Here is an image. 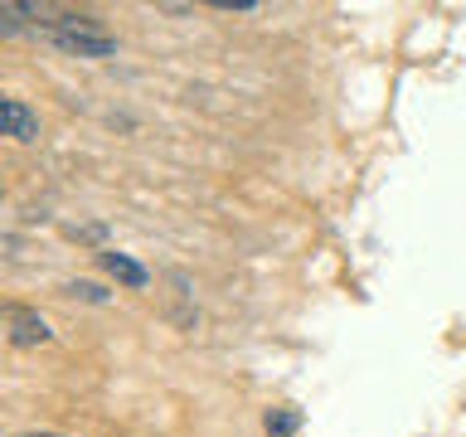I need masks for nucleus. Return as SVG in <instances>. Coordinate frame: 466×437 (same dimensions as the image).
Listing matches in <instances>:
<instances>
[{"instance_id": "nucleus-1", "label": "nucleus", "mask_w": 466, "mask_h": 437, "mask_svg": "<svg viewBox=\"0 0 466 437\" xmlns=\"http://www.w3.org/2000/svg\"><path fill=\"white\" fill-rule=\"evenodd\" d=\"M5 326H10V345L15 350H35V345H49L54 340L49 320H44L39 311H29V306H20V301L5 306Z\"/></svg>"}, {"instance_id": "nucleus-2", "label": "nucleus", "mask_w": 466, "mask_h": 437, "mask_svg": "<svg viewBox=\"0 0 466 437\" xmlns=\"http://www.w3.org/2000/svg\"><path fill=\"white\" fill-rule=\"evenodd\" d=\"M54 44L64 54H78V58H107V54H116V39L107 35V29H58Z\"/></svg>"}, {"instance_id": "nucleus-3", "label": "nucleus", "mask_w": 466, "mask_h": 437, "mask_svg": "<svg viewBox=\"0 0 466 437\" xmlns=\"http://www.w3.org/2000/svg\"><path fill=\"white\" fill-rule=\"evenodd\" d=\"M0 122H5V137H15V141H39V117L29 112L20 97L0 102Z\"/></svg>"}, {"instance_id": "nucleus-4", "label": "nucleus", "mask_w": 466, "mask_h": 437, "mask_svg": "<svg viewBox=\"0 0 466 437\" xmlns=\"http://www.w3.org/2000/svg\"><path fill=\"white\" fill-rule=\"evenodd\" d=\"M97 258H102V268H107V272H112V277H116V282H122V287H131V291H141L146 282H151L141 262H137V258H127V253H116V248H102Z\"/></svg>"}, {"instance_id": "nucleus-5", "label": "nucleus", "mask_w": 466, "mask_h": 437, "mask_svg": "<svg viewBox=\"0 0 466 437\" xmlns=\"http://www.w3.org/2000/svg\"><path fill=\"white\" fill-rule=\"evenodd\" d=\"M297 408H277V413H268V432L272 437H291V432H297Z\"/></svg>"}, {"instance_id": "nucleus-6", "label": "nucleus", "mask_w": 466, "mask_h": 437, "mask_svg": "<svg viewBox=\"0 0 466 437\" xmlns=\"http://www.w3.org/2000/svg\"><path fill=\"white\" fill-rule=\"evenodd\" d=\"M64 291H68V297H83V301H93V306H107V301H112V291H102L97 282H68Z\"/></svg>"}, {"instance_id": "nucleus-7", "label": "nucleus", "mask_w": 466, "mask_h": 437, "mask_svg": "<svg viewBox=\"0 0 466 437\" xmlns=\"http://www.w3.org/2000/svg\"><path fill=\"white\" fill-rule=\"evenodd\" d=\"M20 437H64V432H20Z\"/></svg>"}]
</instances>
